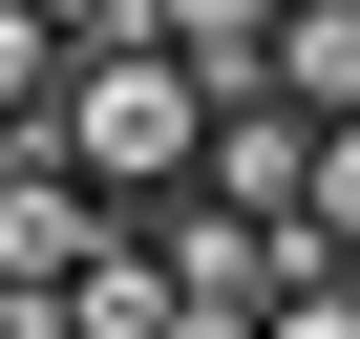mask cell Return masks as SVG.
<instances>
[{
    "label": "cell",
    "mask_w": 360,
    "mask_h": 339,
    "mask_svg": "<svg viewBox=\"0 0 360 339\" xmlns=\"http://www.w3.org/2000/svg\"><path fill=\"white\" fill-rule=\"evenodd\" d=\"M106 255V212L64 191V170L43 148H0V318H64V276Z\"/></svg>",
    "instance_id": "7a4b0ae2"
},
{
    "label": "cell",
    "mask_w": 360,
    "mask_h": 339,
    "mask_svg": "<svg viewBox=\"0 0 360 339\" xmlns=\"http://www.w3.org/2000/svg\"><path fill=\"white\" fill-rule=\"evenodd\" d=\"M43 339H169V276H148V234H106L85 276H64V318Z\"/></svg>",
    "instance_id": "5b68a950"
},
{
    "label": "cell",
    "mask_w": 360,
    "mask_h": 339,
    "mask_svg": "<svg viewBox=\"0 0 360 339\" xmlns=\"http://www.w3.org/2000/svg\"><path fill=\"white\" fill-rule=\"evenodd\" d=\"M43 106H64V43L22 22V0H0V148H43Z\"/></svg>",
    "instance_id": "8992f818"
},
{
    "label": "cell",
    "mask_w": 360,
    "mask_h": 339,
    "mask_svg": "<svg viewBox=\"0 0 360 339\" xmlns=\"http://www.w3.org/2000/svg\"><path fill=\"white\" fill-rule=\"evenodd\" d=\"M148 276H169V339H255L276 318V234H233V212H148Z\"/></svg>",
    "instance_id": "6da1fadb"
},
{
    "label": "cell",
    "mask_w": 360,
    "mask_h": 339,
    "mask_svg": "<svg viewBox=\"0 0 360 339\" xmlns=\"http://www.w3.org/2000/svg\"><path fill=\"white\" fill-rule=\"evenodd\" d=\"M0 339H43V318H0Z\"/></svg>",
    "instance_id": "ba28073f"
},
{
    "label": "cell",
    "mask_w": 360,
    "mask_h": 339,
    "mask_svg": "<svg viewBox=\"0 0 360 339\" xmlns=\"http://www.w3.org/2000/svg\"><path fill=\"white\" fill-rule=\"evenodd\" d=\"M276 22H297V0H148V64H191V106H255Z\"/></svg>",
    "instance_id": "3957f363"
},
{
    "label": "cell",
    "mask_w": 360,
    "mask_h": 339,
    "mask_svg": "<svg viewBox=\"0 0 360 339\" xmlns=\"http://www.w3.org/2000/svg\"><path fill=\"white\" fill-rule=\"evenodd\" d=\"M297 127H360V0H297V22H276V64H255Z\"/></svg>",
    "instance_id": "277c9868"
},
{
    "label": "cell",
    "mask_w": 360,
    "mask_h": 339,
    "mask_svg": "<svg viewBox=\"0 0 360 339\" xmlns=\"http://www.w3.org/2000/svg\"><path fill=\"white\" fill-rule=\"evenodd\" d=\"M255 339H360V276H276V318Z\"/></svg>",
    "instance_id": "52a82bcc"
}]
</instances>
